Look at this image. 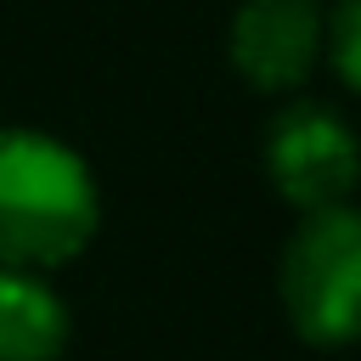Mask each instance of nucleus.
<instances>
[{
	"label": "nucleus",
	"instance_id": "1",
	"mask_svg": "<svg viewBox=\"0 0 361 361\" xmlns=\"http://www.w3.org/2000/svg\"><path fill=\"white\" fill-rule=\"evenodd\" d=\"M102 220L90 164L45 135L6 124L0 130V265L51 271L68 265Z\"/></svg>",
	"mask_w": 361,
	"mask_h": 361
},
{
	"label": "nucleus",
	"instance_id": "4",
	"mask_svg": "<svg viewBox=\"0 0 361 361\" xmlns=\"http://www.w3.org/2000/svg\"><path fill=\"white\" fill-rule=\"evenodd\" d=\"M327 51L316 0H243L231 17V62L254 90H299Z\"/></svg>",
	"mask_w": 361,
	"mask_h": 361
},
{
	"label": "nucleus",
	"instance_id": "3",
	"mask_svg": "<svg viewBox=\"0 0 361 361\" xmlns=\"http://www.w3.org/2000/svg\"><path fill=\"white\" fill-rule=\"evenodd\" d=\"M265 175L305 214L338 209L361 180V147L338 113L316 102H293L265 130Z\"/></svg>",
	"mask_w": 361,
	"mask_h": 361
},
{
	"label": "nucleus",
	"instance_id": "6",
	"mask_svg": "<svg viewBox=\"0 0 361 361\" xmlns=\"http://www.w3.org/2000/svg\"><path fill=\"white\" fill-rule=\"evenodd\" d=\"M327 56L350 90H361V0H344L327 23Z\"/></svg>",
	"mask_w": 361,
	"mask_h": 361
},
{
	"label": "nucleus",
	"instance_id": "2",
	"mask_svg": "<svg viewBox=\"0 0 361 361\" xmlns=\"http://www.w3.org/2000/svg\"><path fill=\"white\" fill-rule=\"evenodd\" d=\"M282 305L299 338L355 344L361 338V209H316L282 248Z\"/></svg>",
	"mask_w": 361,
	"mask_h": 361
},
{
	"label": "nucleus",
	"instance_id": "5",
	"mask_svg": "<svg viewBox=\"0 0 361 361\" xmlns=\"http://www.w3.org/2000/svg\"><path fill=\"white\" fill-rule=\"evenodd\" d=\"M68 344V305L45 271L0 265V361H56Z\"/></svg>",
	"mask_w": 361,
	"mask_h": 361
}]
</instances>
